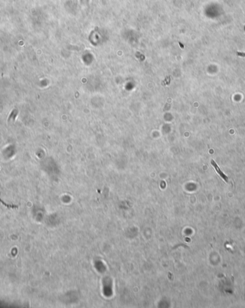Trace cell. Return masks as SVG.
Masks as SVG:
<instances>
[{
    "label": "cell",
    "mask_w": 245,
    "mask_h": 308,
    "mask_svg": "<svg viewBox=\"0 0 245 308\" xmlns=\"http://www.w3.org/2000/svg\"><path fill=\"white\" fill-rule=\"evenodd\" d=\"M0 203H1L2 205H4L5 207H6L7 208H12V209H15V208H18V206H14V205H13V204H7V203H6L5 202L2 201V200L0 198Z\"/></svg>",
    "instance_id": "7a4b0ae2"
},
{
    "label": "cell",
    "mask_w": 245,
    "mask_h": 308,
    "mask_svg": "<svg viewBox=\"0 0 245 308\" xmlns=\"http://www.w3.org/2000/svg\"><path fill=\"white\" fill-rule=\"evenodd\" d=\"M211 163L214 166V168H215V170H216V171L217 172V173L219 174V175L223 178V179H224L225 180V181H226L227 182H229L228 177H227V176L226 175H225V174L223 173V172L221 171V170L219 169V168H218V166L217 165V163H216V162L214 161V160H211Z\"/></svg>",
    "instance_id": "6da1fadb"
}]
</instances>
